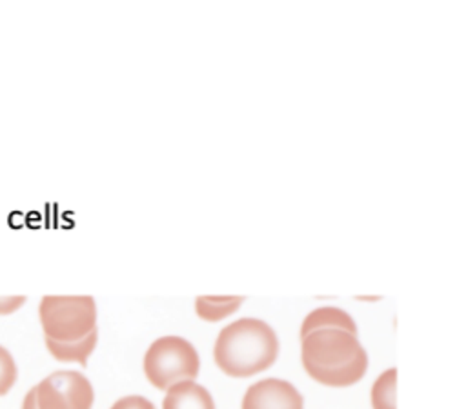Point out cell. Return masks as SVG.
<instances>
[{
	"instance_id": "9c48e42d",
	"label": "cell",
	"mask_w": 466,
	"mask_h": 409,
	"mask_svg": "<svg viewBox=\"0 0 466 409\" xmlns=\"http://www.w3.org/2000/svg\"><path fill=\"white\" fill-rule=\"evenodd\" d=\"M96 338L98 333L96 329L91 331L87 336L75 340V342H55L46 338V345L47 351L60 362H78L80 365H86L89 354L93 353L95 345H96Z\"/></svg>"
},
{
	"instance_id": "277c9868",
	"label": "cell",
	"mask_w": 466,
	"mask_h": 409,
	"mask_svg": "<svg viewBox=\"0 0 466 409\" xmlns=\"http://www.w3.org/2000/svg\"><path fill=\"white\" fill-rule=\"evenodd\" d=\"M198 367L197 349L180 336L157 338L144 354L146 378L162 391H167L178 382L195 380Z\"/></svg>"
},
{
	"instance_id": "52a82bcc",
	"label": "cell",
	"mask_w": 466,
	"mask_h": 409,
	"mask_svg": "<svg viewBox=\"0 0 466 409\" xmlns=\"http://www.w3.org/2000/svg\"><path fill=\"white\" fill-rule=\"evenodd\" d=\"M162 409H215V402L206 387L184 380L167 389Z\"/></svg>"
},
{
	"instance_id": "8992f818",
	"label": "cell",
	"mask_w": 466,
	"mask_h": 409,
	"mask_svg": "<svg viewBox=\"0 0 466 409\" xmlns=\"http://www.w3.org/2000/svg\"><path fill=\"white\" fill-rule=\"evenodd\" d=\"M242 409H304V400L289 382L264 378L248 387Z\"/></svg>"
},
{
	"instance_id": "9a60e30c",
	"label": "cell",
	"mask_w": 466,
	"mask_h": 409,
	"mask_svg": "<svg viewBox=\"0 0 466 409\" xmlns=\"http://www.w3.org/2000/svg\"><path fill=\"white\" fill-rule=\"evenodd\" d=\"M22 409H38L36 400H35V387L29 389V393L25 394V398L22 402Z\"/></svg>"
},
{
	"instance_id": "5bb4252c",
	"label": "cell",
	"mask_w": 466,
	"mask_h": 409,
	"mask_svg": "<svg viewBox=\"0 0 466 409\" xmlns=\"http://www.w3.org/2000/svg\"><path fill=\"white\" fill-rule=\"evenodd\" d=\"M25 302V296H0V316L11 314L20 309Z\"/></svg>"
},
{
	"instance_id": "ba28073f",
	"label": "cell",
	"mask_w": 466,
	"mask_h": 409,
	"mask_svg": "<svg viewBox=\"0 0 466 409\" xmlns=\"http://www.w3.org/2000/svg\"><path fill=\"white\" fill-rule=\"evenodd\" d=\"M317 329H342V331L357 334V325H355L353 318L339 307L313 309L302 322L300 338H304L306 334H309L311 331H317Z\"/></svg>"
},
{
	"instance_id": "30bf717a",
	"label": "cell",
	"mask_w": 466,
	"mask_h": 409,
	"mask_svg": "<svg viewBox=\"0 0 466 409\" xmlns=\"http://www.w3.org/2000/svg\"><path fill=\"white\" fill-rule=\"evenodd\" d=\"M242 302V296H198L195 300V309L202 320L218 322L235 313Z\"/></svg>"
},
{
	"instance_id": "7c38bea8",
	"label": "cell",
	"mask_w": 466,
	"mask_h": 409,
	"mask_svg": "<svg viewBox=\"0 0 466 409\" xmlns=\"http://www.w3.org/2000/svg\"><path fill=\"white\" fill-rule=\"evenodd\" d=\"M15 382H16V364L11 353L0 345V396L9 393Z\"/></svg>"
},
{
	"instance_id": "3957f363",
	"label": "cell",
	"mask_w": 466,
	"mask_h": 409,
	"mask_svg": "<svg viewBox=\"0 0 466 409\" xmlns=\"http://www.w3.org/2000/svg\"><path fill=\"white\" fill-rule=\"evenodd\" d=\"M38 316L46 338L55 342H75L96 329L93 296H44Z\"/></svg>"
},
{
	"instance_id": "5b68a950",
	"label": "cell",
	"mask_w": 466,
	"mask_h": 409,
	"mask_svg": "<svg viewBox=\"0 0 466 409\" xmlns=\"http://www.w3.org/2000/svg\"><path fill=\"white\" fill-rule=\"evenodd\" d=\"M38 409H91V382L78 371H56L35 385Z\"/></svg>"
},
{
	"instance_id": "6da1fadb",
	"label": "cell",
	"mask_w": 466,
	"mask_h": 409,
	"mask_svg": "<svg viewBox=\"0 0 466 409\" xmlns=\"http://www.w3.org/2000/svg\"><path fill=\"white\" fill-rule=\"evenodd\" d=\"M306 373L329 387L357 384L368 369V354L357 334L342 329H317L302 338Z\"/></svg>"
},
{
	"instance_id": "7a4b0ae2",
	"label": "cell",
	"mask_w": 466,
	"mask_h": 409,
	"mask_svg": "<svg viewBox=\"0 0 466 409\" xmlns=\"http://www.w3.org/2000/svg\"><path fill=\"white\" fill-rule=\"evenodd\" d=\"M222 373L244 378L273 365L279 356L277 333L258 318H240L226 325L213 347Z\"/></svg>"
},
{
	"instance_id": "8fae6325",
	"label": "cell",
	"mask_w": 466,
	"mask_h": 409,
	"mask_svg": "<svg viewBox=\"0 0 466 409\" xmlns=\"http://www.w3.org/2000/svg\"><path fill=\"white\" fill-rule=\"evenodd\" d=\"M397 389V369H386L371 387V405L373 409H397L395 404Z\"/></svg>"
},
{
	"instance_id": "4fadbf2b",
	"label": "cell",
	"mask_w": 466,
	"mask_h": 409,
	"mask_svg": "<svg viewBox=\"0 0 466 409\" xmlns=\"http://www.w3.org/2000/svg\"><path fill=\"white\" fill-rule=\"evenodd\" d=\"M111 409H155V405L140 394H129V396H124V398L116 400L111 405Z\"/></svg>"
}]
</instances>
